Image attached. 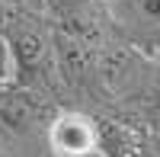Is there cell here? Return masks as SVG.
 Here are the masks:
<instances>
[{
  "label": "cell",
  "instance_id": "6da1fadb",
  "mask_svg": "<svg viewBox=\"0 0 160 157\" xmlns=\"http://www.w3.org/2000/svg\"><path fill=\"white\" fill-rule=\"evenodd\" d=\"M96 119L83 112H58L48 122V144L58 157H87L96 154Z\"/></svg>",
  "mask_w": 160,
  "mask_h": 157
},
{
  "label": "cell",
  "instance_id": "7a4b0ae2",
  "mask_svg": "<svg viewBox=\"0 0 160 157\" xmlns=\"http://www.w3.org/2000/svg\"><path fill=\"white\" fill-rule=\"evenodd\" d=\"M96 151L102 157H151L148 148H144L141 135L135 128H128L125 122H112V119H99L96 122Z\"/></svg>",
  "mask_w": 160,
  "mask_h": 157
},
{
  "label": "cell",
  "instance_id": "3957f363",
  "mask_svg": "<svg viewBox=\"0 0 160 157\" xmlns=\"http://www.w3.org/2000/svg\"><path fill=\"white\" fill-rule=\"evenodd\" d=\"M7 38H10V51H13L16 84H22L26 74H35L38 68H42L48 48H45L42 38H38L35 32H29V29H19V32H13V35H7Z\"/></svg>",
  "mask_w": 160,
  "mask_h": 157
},
{
  "label": "cell",
  "instance_id": "277c9868",
  "mask_svg": "<svg viewBox=\"0 0 160 157\" xmlns=\"http://www.w3.org/2000/svg\"><path fill=\"white\" fill-rule=\"evenodd\" d=\"M0 84H16V68H13V51H10V38L0 32Z\"/></svg>",
  "mask_w": 160,
  "mask_h": 157
},
{
  "label": "cell",
  "instance_id": "5b68a950",
  "mask_svg": "<svg viewBox=\"0 0 160 157\" xmlns=\"http://www.w3.org/2000/svg\"><path fill=\"white\" fill-rule=\"evenodd\" d=\"M138 10L148 23H157L160 26V0H138Z\"/></svg>",
  "mask_w": 160,
  "mask_h": 157
},
{
  "label": "cell",
  "instance_id": "8992f818",
  "mask_svg": "<svg viewBox=\"0 0 160 157\" xmlns=\"http://www.w3.org/2000/svg\"><path fill=\"white\" fill-rule=\"evenodd\" d=\"M0 157H10V148H7V135H3V125H0Z\"/></svg>",
  "mask_w": 160,
  "mask_h": 157
},
{
  "label": "cell",
  "instance_id": "52a82bcc",
  "mask_svg": "<svg viewBox=\"0 0 160 157\" xmlns=\"http://www.w3.org/2000/svg\"><path fill=\"white\" fill-rule=\"evenodd\" d=\"M154 125H157V132H160V90H157V103H154Z\"/></svg>",
  "mask_w": 160,
  "mask_h": 157
}]
</instances>
